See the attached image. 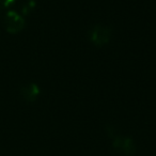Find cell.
I'll return each instance as SVG.
<instances>
[{
    "label": "cell",
    "mask_w": 156,
    "mask_h": 156,
    "mask_svg": "<svg viewBox=\"0 0 156 156\" xmlns=\"http://www.w3.org/2000/svg\"><path fill=\"white\" fill-rule=\"evenodd\" d=\"M111 35H112L111 28L104 25H95L90 31V40L98 47H102L108 44Z\"/></svg>",
    "instance_id": "6da1fadb"
},
{
    "label": "cell",
    "mask_w": 156,
    "mask_h": 156,
    "mask_svg": "<svg viewBox=\"0 0 156 156\" xmlns=\"http://www.w3.org/2000/svg\"><path fill=\"white\" fill-rule=\"evenodd\" d=\"M3 24H5V30L8 32L15 34V33L20 32L25 28L26 23H25V18L22 15L16 13L15 11H10L5 14Z\"/></svg>",
    "instance_id": "7a4b0ae2"
},
{
    "label": "cell",
    "mask_w": 156,
    "mask_h": 156,
    "mask_svg": "<svg viewBox=\"0 0 156 156\" xmlns=\"http://www.w3.org/2000/svg\"><path fill=\"white\" fill-rule=\"evenodd\" d=\"M112 147L115 151L120 152L121 154H124L125 156H132L136 152V145L132 138L124 136H117L113 138Z\"/></svg>",
    "instance_id": "3957f363"
},
{
    "label": "cell",
    "mask_w": 156,
    "mask_h": 156,
    "mask_svg": "<svg viewBox=\"0 0 156 156\" xmlns=\"http://www.w3.org/2000/svg\"><path fill=\"white\" fill-rule=\"evenodd\" d=\"M20 94H22L23 98L27 102H35L40 95V88L35 83H29V85H26L22 88Z\"/></svg>",
    "instance_id": "277c9868"
},
{
    "label": "cell",
    "mask_w": 156,
    "mask_h": 156,
    "mask_svg": "<svg viewBox=\"0 0 156 156\" xmlns=\"http://www.w3.org/2000/svg\"><path fill=\"white\" fill-rule=\"evenodd\" d=\"M35 8V1L34 0H28L24 5H23V9H22V12L24 15H27L29 14L33 9Z\"/></svg>",
    "instance_id": "5b68a950"
},
{
    "label": "cell",
    "mask_w": 156,
    "mask_h": 156,
    "mask_svg": "<svg viewBox=\"0 0 156 156\" xmlns=\"http://www.w3.org/2000/svg\"><path fill=\"white\" fill-rule=\"evenodd\" d=\"M14 1H15V0H0V5L5 8H8L11 5H13Z\"/></svg>",
    "instance_id": "8992f818"
}]
</instances>
